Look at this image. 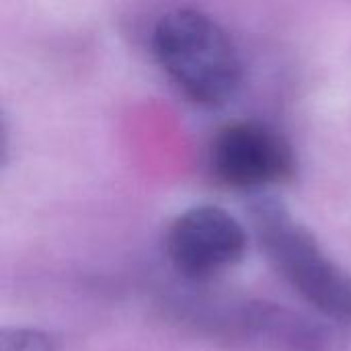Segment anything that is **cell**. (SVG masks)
<instances>
[{"instance_id":"1","label":"cell","mask_w":351,"mask_h":351,"mask_svg":"<svg viewBox=\"0 0 351 351\" xmlns=\"http://www.w3.org/2000/svg\"><path fill=\"white\" fill-rule=\"evenodd\" d=\"M150 45L165 74L195 105L220 107L243 84V60L234 39L204 10L165 12L152 29Z\"/></svg>"},{"instance_id":"2","label":"cell","mask_w":351,"mask_h":351,"mask_svg":"<svg viewBox=\"0 0 351 351\" xmlns=\"http://www.w3.org/2000/svg\"><path fill=\"white\" fill-rule=\"evenodd\" d=\"M251 220L276 271L319 313L351 323V276L327 255L317 237L271 197L251 204Z\"/></svg>"},{"instance_id":"3","label":"cell","mask_w":351,"mask_h":351,"mask_svg":"<svg viewBox=\"0 0 351 351\" xmlns=\"http://www.w3.org/2000/svg\"><path fill=\"white\" fill-rule=\"evenodd\" d=\"M183 311L204 331L261 351H339L331 327L271 302L197 298Z\"/></svg>"},{"instance_id":"4","label":"cell","mask_w":351,"mask_h":351,"mask_svg":"<svg viewBox=\"0 0 351 351\" xmlns=\"http://www.w3.org/2000/svg\"><path fill=\"white\" fill-rule=\"evenodd\" d=\"M165 251L179 276L206 282L243 259L247 230L239 218L220 206H193L171 222Z\"/></svg>"},{"instance_id":"5","label":"cell","mask_w":351,"mask_h":351,"mask_svg":"<svg viewBox=\"0 0 351 351\" xmlns=\"http://www.w3.org/2000/svg\"><path fill=\"white\" fill-rule=\"evenodd\" d=\"M294 167L290 144L261 121H232L210 146L212 175L232 189H261L286 181Z\"/></svg>"},{"instance_id":"6","label":"cell","mask_w":351,"mask_h":351,"mask_svg":"<svg viewBox=\"0 0 351 351\" xmlns=\"http://www.w3.org/2000/svg\"><path fill=\"white\" fill-rule=\"evenodd\" d=\"M2 351H56L49 335L37 329H4Z\"/></svg>"}]
</instances>
